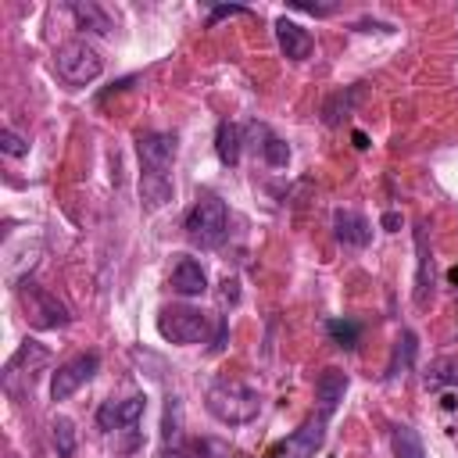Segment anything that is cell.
I'll list each match as a JSON object with an SVG mask.
<instances>
[{
	"instance_id": "obj_24",
	"label": "cell",
	"mask_w": 458,
	"mask_h": 458,
	"mask_svg": "<svg viewBox=\"0 0 458 458\" xmlns=\"http://www.w3.org/2000/svg\"><path fill=\"white\" fill-rule=\"evenodd\" d=\"M179 440V397H168V408H165V444H175Z\"/></svg>"
},
{
	"instance_id": "obj_25",
	"label": "cell",
	"mask_w": 458,
	"mask_h": 458,
	"mask_svg": "<svg viewBox=\"0 0 458 458\" xmlns=\"http://www.w3.org/2000/svg\"><path fill=\"white\" fill-rule=\"evenodd\" d=\"M154 458H190L182 447H175V444H165V447H157V454Z\"/></svg>"
},
{
	"instance_id": "obj_14",
	"label": "cell",
	"mask_w": 458,
	"mask_h": 458,
	"mask_svg": "<svg viewBox=\"0 0 458 458\" xmlns=\"http://www.w3.org/2000/svg\"><path fill=\"white\" fill-rule=\"evenodd\" d=\"M140 197L150 211L165 208L172 200V179L168 175H157V172H140Z\"/></svg>"
},
{
	"instance_id": "obj_28",
	"label": "cell",
	"mask_w": 458,
	"mask_h": 458,
	"mask_svg": "<svg viewBox=\"0 0 458 458\" xmlns=\"http://www.w3.org/2000/svg\"><path fill=\"white\" fill-rule=\"evenodd\" d=\"M383 225H386L390 233H394V229L401 225V215H397V211H386V215H383Z\"/></svg>"
},
{
	"instance_id": "obj_9",
	"label": "cell",
	"mask_w": 458,
	"mask_h": 458,
	"mask_svg": "<svg viewBox=\"0 0 458 458\" xmlns=\"http://www.w3.org/2000/svg\"><path fill=\"white\" fill-rule=\"evenodd\" d=\"M147 411V397L143 394H132L125 401H104L100 411H97V426L100 429H132Z\"/></svg>"
},
{
	"instance_id": "obj_18",
	"label": "cell",
	"mask_w": 458,
	"mask_h": 458,
	"mask_svg": "<svg viewBox=\"0 0 458 458\" xmlns=\"http://www.w3.org/2000/svg\"><path fill=\"white\" fill-rule=\"evenodd\" d=\"M326 333H329V340H333L336 347H344V351H354L358 340H361V326L351 322V318H329V322H326Z\"/></svg>"
},
{
	"instance_id": "obj_3",
	"label": "cell",
	"mask_w": 458,
	"mask_h": 458,
	"mask_svg": "<svg viewBox=\"0 0 458 458\" xmlns=\"http://www.w3.org/2000/svg\"><path fill=\"white\" fill-rule=\"evenodd\" d=\"M157 333H161L165 340H172V344L190 347V344H204V340H208L211 322H208V311H200V308L168 304V308H161V315H157Z\"/></svg>"
},
{
	"instance_id": "obj_6",
	"label": "cell",
	"mask_w": 458,
	"mask_h": 458,
	"mask_svg": "<svg viewBox=\"0 0 458 458\" xmlns=\"http://www.w3.org/2000/svg\"><path fill=\"white\" fill-rule=\"evenodd\" d=\"M21 301H25L29 322H32L36 329H57V326H68V322H72L68 308H64L50 290H43V286H29V283H25Z\"/></svg>"
},
{
	"instance_id": "obj_17",
	"label": "cell",
	"mask_w": 458,
	"mask_h": 458,
	"mask_svg": "<svg viewBox=\"0 0 458 458\" xmlns=\"http://www.w3.org/2000/svg\"><path fill=\"white\" fill-rule=\"evenodd\" d=\"M72 14H75V21H79V29H89V32H111L114 25H111V18L97 7V4H72Z\"/></svg>"
},
{
	"instance_id": "obj_23",
	"label": "cell",
	"mask_w": 458,
	"mask_h": 458,
	"mask_svg": "<svg viewBox=\"0 0 458 458\" xmlns=\"http://www.w3.org/2000/svg\"><path fill=\"white\" fill-rule=\"evenodd\" d=\"M0 150L11 154V157H21V154H29V143L14 129H0Z\"/></svg>"
},
{
	"instance_id": "obj_1",
	"label": "cell",
	"mask_w": 458,
	"mask_h": 458,
	"mask_svg": "<svg viewBox=\"0 0 458 458\" xmlns=\"http://www.w3.org/2000/svg\"><path fill=\"white\" fill-rule=\"evenodd\" d=\"M208 411L225 426H247L261 411V397L240 379H215L204 394Z\"/></svg>"
},
{
	"instance_id": "obj_11",
	"label": "cell",
	"mask_w": 458,
	"mask_h": 458,
	"mask_svg": "<svg viewBox=\"0 0 458 458\" xmlns=\"http://www.w3.org/2000/svg\"><path fill=\"white\" fill-rule=\"evenodd\" d=\"M344 394H347V376L340 372V369H326V372H318V379H315V401H318V415H333L336 411V404L344 401Z\"/></svg>"
},
{
	"instance_id": "obj_26",
	"label": "cell",
	"mask_w": 458,
	"mask_h": 458,
	"mask_svg": "<svg viewBox=\"0 0 458 458\" xmlns=\"http://www.w3.org/2000/svg\"><path fill=\"white\" fill-rule=\"evenodd\" d=\"M229 14H243V7H215L211 18H208V25H215L218 18H229Z\"/></svg>"
},
{
	"instance_id": "obj_15",
	"label": "cell",
	"mask_w": 458,
	"mask_h": 458,
	"mask_svg": "<svg viewBox=\"0 0 458 458\" xmlns=\"http://www.w3.org/2000/svg\"><path fill=\"white\" fill-rule=\"evenodd\" d=\"M240 147H243L240 125L222 122L218 132H215V154H218V161H222V165H236V161H240Z\"/></svg>"
},
{
	"instance_id": "obj_13",
	"label": "cell",
	"mask_w": 458,
	"mask_h": 458,
	"mask_svg": "<svg viewBox=\"0 0 458 458\" xmlns=\"http://www.w3.org/2000/svg\"><path fill=\"white\" fill-rule=\"evenodd\" d=\"M168 286H172L175 293H182V297H200V293L208 290V276H204V268H200L193 258H179L175 268H172Z\"/></svg>"
},
{
	"instance_id": "obj_4",
	"label": "cell",
	"mask_w": 458,
	"mask_h": 458,
	"mask_svg": "<svg viewBox=\"0 0 458 458\" xmlns=\"http://www.w3.org/2000/svg\"><path fill=\"white\" fill-rule=\"evenodd\" d=\"M54 72H57V79L68 82V86H86V82H93V79L104 72V61H100V54H97L89 43L72 39V43H61V47H57V54H54Z\"/></svg>"
},
{
	"instance_id": "obj_22",
	"label": "cell",
	"mask_w": 458,
	"mask_h": 458,
	"mask_svg": "<svg viewBox=\"0 0 458 458\" xmlns=\"http://www.w3.org/2000/svg\"><path fill=\"white\" fill-rule=\"evenodd\" d=\"M261 154H265V161H268L272 168H283V165L290 161V147H286L279 136H268V140L261 143Z\"/></svg>"
},
{
	"instance_id": "obj_21",
	"label": "cell",
	"mask_w": 458,
	"mask_h": 458,
	"mask_svg": "<svg viewBox=\"0 0 458 458\" xmlns=\"http://www.w3.org/2000/svg\"><path fill=\"white\" fill-rule=\"evenodd\" d=\"M429 386H454L458 383V358H440L433 361V369L426 372Z\"/></svg>"
},
{
	"instance_id": "obj_5",
	"label": "cell",
	"mask_w": 458,
	"mask_h": 458,
	"mask_svg": "<svg viewBox=\"0 0 458 458\" xmlns=\"http://www.w3.org/2000/svg\"><path fill=\"white\" fill-rule=\"evenodd\" d=\"M326 415H311V419H304L301 422V429H293L286 440H279L272 451H268V458H315V451L322 447V440H326Z\"/></svg>"
},
{
	"instance_id": "obj_19",
	"label": "cell",
	"mask_w": 458,
	"mask_h": 458,
	"mask_svg": "<svg viewBox=\"0 0 458 458\" xmlns=\"http://www.w3.org/2000/svg\"><path fill=\"white\" fill-rule=\"evenodd\" d=\"M415 247H419V286H415V301L426 304V293L433 290V268H429V254H426V229L419 225L415 233Z\"/></svg>"
},
{
	"instance_id": "obj_7",
	"label": "cell",
	"mask_w": 458,
	"mask_h": 458,
	"mask_svg": "<svg viewBox=\"0 0 458 458\" xmlns=\"http://www.w3.org/2000/svg\"><path fill=\"white\" fill-rule=\"evenodd\" d=\"M97 369H100V358L97 354H79V358H72V361H64L57 372H54V383H50V397L54 401H64V397H72L82 383H89L93 376H97Z\"/></svg>"
},
{
	"instance_id": "obj_20",
	"label": "cell",
	"mask_w": 458,
	"mask_h": 458,
	"mask_svg": "<svg viewBox=\"0 0 458 458\" xmlns=\"http://www.w3.org/2000/svg\"><path fill=\"white\" fill-rule=\"evenodd\" d=\"M50 429H54V444H57V454H61V458H72V454H75V426H72V419L57 415Z\"/></svg>"
},
{
	"instance_id": "obj_30",
	"label": "cell",
	"mask_w": 458,
	"mask_h": 458,
	"mask_svg": "<svg viewBox=\"0 0 458 458\" xmlns=\"http://www.w3.org/2000/svg\"><path fill=\"white\" fill-rule=\"evenodd\" d=\"M451 437H454V444H458V429H454V433H451Z\"/></svg>"
},
{
	"instance_id": "obj_16",
	"label": "cell",
	"mask_w": 458,
	"mask_h": 458,
	"mask_svg": "<svg viewBox=\"0 0 458 458\" xmlns=\"http://www.w3.org/2000/svg\"><path fill=\"white\" fill-rule=\"evenodd\" d=\"M390 444H394V458H426L422 440H419V433L411 426H394Z\"/></svg>"
},
{
	"instance_id": "obj_8",
	"label": "cell",
	"mask_w": 458,
	"mask_h": 458,
	"mask_svg": "<svg viewBox=\"0 0 458 458\" xmlns=\"http://www.w3.org/2000/svg\"><path fill=\"white\" fill-rule=\"evenodd\" d=\"M140 165L143 172H157V175H168L172 161H175V136L172 132H143L140 143Z\"/></svg>"
},
{
	"instance_id": "obj_2",
	"label": "cell",
	"mask_w": 458,
	"mask_h": 458,
	"mask_svg": "<svg viewBox=\"0 0 458 458\" xmlns=\"http://www.w3.org/2000/svg\"><path fill=\"white\" fill-rule=\"evenodd\" d=\"M229 236V208L225 200H218L215 193L197 197V204L186 215V240L200 250H215L222 247Z\"/></svg>"
},
{
	"instance_id": "obj_27",
	"label": "cell",
	"mask_w": 458,
	"mask_h": 458,
	"mask_svg": "<svg viewBox=\"0 0 458 458\" xmlns=\"http://www.w3.org/2000/svg\"><path fill=\"white\" fill-rule=\"evenodd\" d=\"M225 301H236V279H225V283H222V304H225Z\"/></svg>"
},
{
	"instance_id": "obj_29",
	"label": "cell",
	"mask_w": 458,
	"mask_h": 458,
	"mask_svg": "<svg viewBox=\"0 0 458 458\" xmlns=\"http://www.w3.org/2000/svg\"><path fill=\"white\" fill-rule=\"evenodd\" d=\"M447 279H451V283H454V286H458V265H454V268H451V272H447Z\"/></svg>"
},
{
	"instance_id": "obj_12",
	"label": "cell",
	"mask_w": 458,
	"mask_h": 458,
	"mask_svg": "<svg viewBox=\"0 0 458 458\" xmlns=\"http://www.w3.org/2000/svg\"><path fill=\"white\" fill-rule=\"evenodd\" d=\"M276 39H279V50L290 57V61H304L308 54H311V32L308 29H301L297 21H290V18H279L276 21Z\"/></svg>"
},
{
	"instance_id": "obj_10",
	"label": "cell",
	"mask_w": 458,
	"mask_h": 458,
	"mask_svg": "<svg viewBox=\"0 0 458 458\" xmlns=\"http://www.w3.org/2000/svg\"><path fill=\"white\" fill-rule=\"evenodd\" d=\"M333 229H336V240H340L344 247H365V243L372 240L369 218L358 215V211H347V208H340V211L333 215Z\"/></svg>"
}]
</instances>
